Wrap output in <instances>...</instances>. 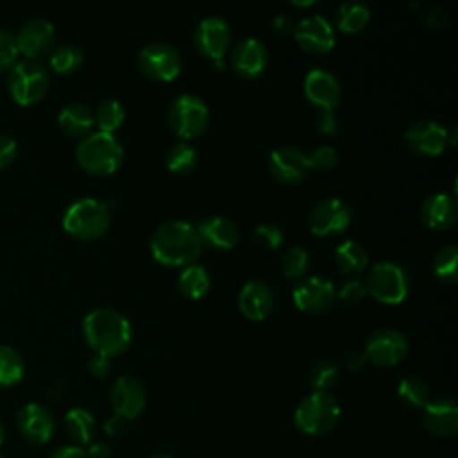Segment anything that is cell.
Masks as SVG:
<instances>
[{
	"label": "cell",
	"instance_id": "6da1fadb",
	"mask_svg": "<svg viewBox=\"0 0 458 458\" xmlns=\"http://www.w3.org/2000/svg\"><path fill=\"white\" fill-rule=\"evenodd\" d=\"M202 252L197 225L186 220H168L161 224L150 238L152 258L166 267H188Z\"/></svg>",
	"mask_w": 458,
	"mask_h": 458
},
{
	"label": "cell",
	"instance_id": "7a4b0ae2",
	"mask_svg": "<svg viewBox=\"0 0 458 458\" xmlns=\"http://www.w3.org/2000/svg\"><path fill=\"white\" fill-rule=\"evenodd\" d=\"M82 335L95 354H122L132 338L131 322L113 308H95L82 320Z\"/></svg>",
	"mask_w": 458,
	"mask_h": 458
},
{
	"label": "cell",
	"instance_id": "3957f363",
	"mask_svg": "<svg viewBox=\"0 0 458 458\" xmlns=\"http://www.w3.org/2000/svg\"><path fill=\"white\" fill-rule=\"evenodd\" d=\"M75 157L86 172L109 175L123 163V145L114 134L95 131L79 141Z\"/></svg>",
	"mask_w": 458,
	"mask_h": 458
},
{
	"label": "cell",
	"instance_id": "277c9868",
	"mask_svg": "<svg viewBox=\"0 0 458 458\" xmlns=\"http://www.w3.org/2000/svg\"><path fill=\"white\" fill-rule=\"evenodd\" d=\"M111 224V211L106 202L82 197L73 200L63 215V229L82 242H91L100 238Z\"/></svg>",
	"mask_w": 458,
	"mask_h": 458
},
{
	"label": "cell",
	"instance_id": "5b68a950",
	"mask_svg": "<svg viewBox=\"0 0 458 458\" xmlns=\"http://www.w3.org/2000/svg\"><path fill=\"white\" fill-rule=\"evenodd\" d=\"M50 86L48 70L34 59L16 61L7 73V89L20 106L39 102Z\"/></svg>",
	"mask_w": 458,
	"mask_h": 458
},
{
	"label": "cell",
	"instance_id": "8992f818",
	"mask_svg": "<svg viewBox=\"0 0 458 458\" xmlns=\"http://www.w3.org/2000/svg\"><path fill=\"white\" fill-rule=\"evenodd\" d=\"M367 293L381 304H401L410 290L406 270L394 261H377L370 267L365 277Z\"/></svg>",
	"mask_w": 458,
	"mask_h": 458
},
{
	"label": "cell",
	"instance_id": "52a82bcc",
	"mask_svg": "<svg viewBox=\"0 0 458 458\" xmlns=\"http://www.w3.org/2000/svg\"><path fill=\"white\" fill-rule=\"evenodd\" d=\"M295 426L308 435L331 431L340 419V404L329 392H311L295 410Z\"/></svg>",
	"mask_w": 458,
	"mask_h": 458
},
{
	"label": "cell",
	"instance_id": "ba28073f",
	"mask_svg": "<svg viewBox=\"0 0 458 458\" xmlns=\"http://www.w3.org/2000/svg\"><path fill=\"white\" fill-rule=\"evenodd\" d=\"M208 123L209 109L197 95L182 93L168 107V125L184 141L199 138L208 129Z\"/></svg>",
	"mask_w": 458,
	"mask_h": 458
},
{
	"label": "cell",
	"instance_id": "9c48e42d",
	"mask_svg": "<svg viewBox=\"0 0 458 458\" xmlns=\"http://www.w3.org/2000/svg\"><path fill=\"white\" fill-rule=\"evenodd\" d=\"M138 66L152 81H174L182 70V57L175 47L165 41H152L138 52Z\"/></svg>",
	"mask_w": 458,
	"mask_h": 458
},
{
	"label": "cell",
	"instance_id": "30bf717a",
	"mask_svg": "<svg viewBox=\"0 0 458 458\" xmlns=\"http://www.w3.org/2000/svg\"><path fill=\"white\" fill-rule=\"evenodd\" d=\"M363 354L377 367H394L406 358L408 340L397 329L379 327L369 335Z\"/></svg>",
	"mask_w": 458,
	"mask_h": 458
},
{
	"label": "cell",
	"instance_id": "8fae6325",
	"mask_svg": "<svg viewBox=\"0 0 458 458\" xmlns=\"http://www.w3.org/2000/svg\"><path fill=\"white\" fill-rule=\"evenodd\" d=\"M352 220L351 206L338 197H327L318 200L310 213V231L315 236H333L349 227Z\"/></svg>",
	"mask_w": 458,
	"mask_h": 458
},
{
	"label": "cell",
	"instance_id": "7c38bea8",
	"mask_svg": "<svg viewBox=\"0 0 458 458\" xmlns=\"http://www.w3.org/2000/svg\"><path fill=\"white\" fill-rule=\"evenodd\" d=\"M293 304L304 311V313H324L327 311L335 299H336V288L335 284L320 276H310L301 279L293 290H292Z\"/></svg>",
	"mask_w": 458,
	"mask_h": 458
},
{
	"label": "cell",
	"instance_id": "4fadbf2b",
	"mask_svg": "<svg viewBox=\"0 0 458 458\" xmlns=\"http://www.w3.org/2000/svg\"><path fill=\"white\" fill-rule=\"evenodd\" d=\"M193 43L204 57L222 61L231 45V27L220 16H206L195 27Z\"/></svg>",
	"mask_w": 458,
	"mask_h": 458
},
{
	"label": "cell",
	"instance_id": "5bb4252c",
	"mask_svg": "<svg viewBox=\"0 0 458 458\" xmlns=\"http://www.w3.org/2000/svg\"><path fill=\"white\" fill-rule=\"evenodd\" d=\"M297 45L310 54H326L336 43L331 21L322 14H310L297 21L292 29Z\"/></svg>",
	"mask_w": 458,
	"mask_h": 458
},
{
	"label": "cell",
	"instance_id": "9a60e30c",
	"mask_svg": "<svg viewBox=\"0 0 458 458\" xmlns=\"http://www.w3.org/2000/svg\"><path fill=\"white\" fill-rule=\"evenodd\" d=\"M404 145L417 156H438L449 145V131L435 120H419L404 131Z\"/></svg>",
	"mask_w": 458,
	"mask_h": 458
},
{
	"label": "cell",
	"instance_id": "2e32d148",
	"mask_svg": "<svg viewBox=\"0 0 458 458\" xmlns=\"http://www.w3.org/2000/svg\"><path fill=\"white\" fill-rule=\"evenodd\" d=\"M18 52L27 55V59L38 61L45 54L52 52L55 47V27L47 18H30L14 34Z\"/></svg>",
	"mask_w": 458,
	"mask_h": 458
},
{
	"label": "cell",
	"instance_id": "e0dca14e",
	"mask_svg": "<svg viewBox=\"0 0 458 458\" xmlns=\"http://www.w3.org/2000/svg\"><path fill=\"white\" fill-rule=\"evenodd\" d=\"M308 156L295 147H277L268 156V174L281 184H297L310 174Z\"/></svg>",
	"mask_w": 458,
	"mask_h": 458
},
{
	"label": "cell",
	"instance_id": "ac0fdd59",
	"mask_svg": "<svg viewBox=\"0 0 458 458\" xmlns=\"http://www.w3.org/2000/svg\"><path fill=\"white\" fill-rule=\"evenodd\" d=\"M16 426L27 442L43 445L52 438L55 422L47 406L39 403H27L16 415Z\"/></svg>",
	"mask_w": 458,
	"mask_h": 458
},
{
	"label": "cell",
	"instance_id": "d6986e66",
	"mask_svg": "<svg viewBox=\"0 0 458 458\" xmlns=\"http://www.w3.org/2000/svg\"><path fill=\"white\" fill-rule=\"evenodd\" d=\"M306 98L320 111H333L342 100V86L338 79L324 68H313L306 73L302 84Z\"/></svg>",
	"mask_w": 458,
	"mask_h": 458
},
{
	"label": "cell",
	"instance_id": "ffe728a7",
	"mask_svg": "<svg viewBox=\"0 0 458 458\" xmlns=\"http://www.w3.org/2000/svg\"><path fill=\"white\" fill-rule=\"evenodd\" d=\"M109 401L114 415L122 419H134L147 404V392L140 379L132 376H120L111 386Z\"/></svg>",
	"mask_w": 458,
	"mask_h": 458
},
{
	"label": "cell",
	"instance_id": "44dd1931",
	"mask_svg": "<svg viewBox=\"0 0 458 458\" xmlns=\"http://www.w3.org/2000/svg\"><path fill=\"white\" fill-rule=\"evenodd\" d=\"M267 64L268 50L258 38H243L231 50V66L242 77H258Z\"/></svg>",
	"mask_w": 458,
	"mask_h": 458
},
{
	"label": "cell",
	"instance_id": "7402d4cb",
	"mask_svg": "<svg viewBox=\"0 0 458 458\" xmlns=\"http://www.w3.org/2000/svg\"><path fill=\"white\" fill-rule=\"evenodd\" d=\"M238 308L249 320H263L274 308V292L261 279L247 281L238 292Z\"/></svg>",
	"mask_w": 458,
	"mask_h": 458
},
{
	"label": "cell",
	"instance_id": "603a6c76",
	"mask_svg": "<svg viewBox=\"0 0 458 458\" xmlns=\"http://www.w3.org/2000/svg\"><path fill=\"white\" fill-rule=\"evenodd\" d=\"M420 218L431 229H437V231L451 229L458 218V204L454 195L438 191L426 197L420 206Z\"/></svg>",
	"mask_w": 458,
	"mask_h": 458
},
{
	"label": "cell",
	"instance_id": "cb8c5ba5",
	"mask_svg": "<svg viewBox=\"0 0 458 458\" xmlns=\"http://www.w3.org/2000/svg\"><path fill=\"white\" fill-rule=\"evenodd\" d=\"M197 231H199L202 245H208V247L218 249V250H229L240 240V231H238L236 224L225 216L204 218L197 225Z\"/></svg>",
	"mask_w": 458,
	"mask_h": 458
},
{
	"label": "cell",
	"instance_id": "d4e9b609",
	"mask_svg": "<svg viewBox=\"0 0 458 458\" xmlns=\"http://www.w3.org/2000/svg\"><path fill=\"white\" fill-rule=\"evenodd\" d=\"M422 420L428 431L438 437L454 435L458 429V408L453 399H435L424 408Z\"/></svg>",
	"mask_w": 458,
	"mask_h": 458
},
{
	"label": "cell",
	"instance_id": "484cf974",
	"mask_svg": "<svg viewBox=\"0 0 458 458\" xmlns=\"http://www.w3.org/2000/svg\"><path fill=\"white\" fill-rule=\"evenodd\" d=\"M59 127L72 138H84L95 125L93 111L82 102L66 104L57 114Z\"/></svg>",
	"mask_w": 458,
	"mask_h": 458
},
{
	"label": "cell",
	"instance_id": "4316f807",
	"mask_svg": "<svg viewBox=\"0 0 458 458\" xmlns=\"http://www.w3.org/2000/svg\"><path fill=\"white\" fill-rule=\"evenodd\" d=\"M335 261L344 274H358L367 268L369 254L361 243L345 240L335 249Z\"/></svg>",
	"mask_w": 458,
	"mask_h": 458
},
{
	"label": "cell",
	"instance_id": "83f0119b",
	"mask_svg": "<svg viewBox=\"0 0 458 458\" xmlns=\"http://www.w3.org/2000/svg\"><path fill=\"white\" fill-rule=\"evenodd\" d=\"M336 27L345 34L360 32L370 20V9L363 2L340 4L335 14Z\"/></svg>",
	"mask_w": 458,
	"mask_h": 458
},
{
	"label": "cell",
	"instance_id": "f1b7e54d",
	"mask_svg": "<svg viewBox=\"0 0 458 458\" xmlns=\"http://www.w3.org/2000/svg\"><path fill=\"white\" fill-rule=\"evenodd\" d=\"M211 279L209 274L204 267L191 263L188 267H182V270L179 272L177 277V286L182 292V295L190 297V299H200L206 295V292L209 290Z\"/></svg>",
	"mask_w": 458,
	"mask_h": 458
},
{
	"label": "cell",
	"instance_id": "f546056e",
	"mask_svg": "<svg viewBox=\"0 0 458 458\" xmlns=\"http://www.w3.org/2000/svg\"><path fill=\"white\" fill-rule=\"evenodd\" d=\"M64 429L75 444H89L95 435V419L84 408H72L64 415Z\"/></svg>",
	"mask_w": 458,
	"mask_h": 458
},
{
	"label": "cell",
	"instance_id": "4dcf8cb0",
	"mask_svg": "<svg viewBox=\"0 0 458 458\" xmlns=\"http://www.w3.org/2000/svg\"><path fill=\"white\" fill-rule=\"evenodd\" d=\"M165 163L170 172L184 175V174H190L195 170V166L199 163V152L188 141H177L175 145H172L168 148Z\"/></svg>",
	"mask_w": 458,
	"mask_h": 458
},
{
	"label": "cell",
	"instance_id": "1f68e13d",
	"mask_svg": "<svg viewBox=\"0 0 458 458\" xmlns=\"http://www.w3.org/2000/svg\"><path fill=\"white\" fill-rule=\"evenodd\" d=\"M84 63V52L73 43H63L50 52V68L55 73H73Z\"/></svg>",
	"mask_w": 458,
	"mask_h": 458
},
{
	"label": "cell",
	"instance_id": "d6a6232c",
	"mask_svg": "<svg viewBox=\"0 0 458 458\" xmlns=\"http://www.w3.org/2000/svg\"><path fill=\"white\" fill-rule=\"evenodd\" d=\"M25 363L16 349L0 344V386H13L23 379Z\"/></svg>",
	"mask_w": 458,
	"mask_h": 458
},
{
	"label": "cell",
	"instance_id": "836d02e7",
	"mask_svg": "<svg viewBox=\"0 0 458 458\" xmlns=\"http://www.w3.org/2000/svg\"><path fill=\"white\" fill-rule=\"evenodd\" d=\"M95 114V125L100 132L114 134V131L123 123L125 120V107L116 98H106L98 104Z\"/></svg>",
	"mask_w": 458,
	"mask_h": 458
},
{
	"label": "cell",
	"instance_id": "e575fe53",
	"mask_svg": "<svg viewBox=\"0 0 458 458\" xmlns=\"http://www.w3.org/2000/svg\"><path fill=\"white\" fill-rule=\"evenodd\" d=\"M397 395L404 404L411 408H424L431 401V392L428 383L415 376H408L399 383Z\"/></svg>",
	"mask_w": 458,
	"mask_h": 458
},
{
	"label": "cell",
	"instance_id": "d590c367",
	"mask_svg": "<svg viewBox=\"0 0 458 458\" xmlns=\"http://www.w3.org/2000/svg\"><path fill=\"white\" fill-rule=\"evenodd\" d=\"M458 247L454 243H449L433 258V272L442 283H454L458 279Z\"/></svg>",
	"mask_w": 458,
	"mask_h": 458
},
{
	"label": "cell",
	"instance_id": "8d00e7d4",
	"mask_svg": "<svg viewBox=\"0 0 458 458\" xmlns=\"http://www.w3.org/2000/svg\"><path fill=\"white\" fill-rule=\"evenodd\" d=\"M283 274L290 279H301L310 270V252L304 247H290L281 258Z\"/></svg>",
	"mask_w": 458,
	"mask_h": 458
},
{
	"label": "cell",
	"instance_id": "74e56055",
	"mask_svg": "<svg viewBox=\"0 0 458 458\" xmlns=\"http://www.w3.org/2000/svg\"><path fill=\"white\" fill-rule=\"evenodd\" d=\"M340 370L336 367V363L333 361H318L310 374V385L313 388V392H327L336 381H338Z\"/></svg>",
	"mask_w": 458,
	"mask_h": 458
},
{
	"label": "cell",
	"instance_id": "f35d334b",
	"mask_svg": "<svg viewBox=\"0 0 458 458\" xmlns=\"http://www.w3.org/2000/svg\"><path fill=\"white\" fill-rule=\"evenodd\" d=\"M283 231L272 224H259L252 229V242L265 249H277L283 243Z\"/></svg>",
	"mask_w": 458,
	"mask_h": 458
},
{
	"label": "cell",
	"instance_id": "ab89813d",
	"mask_svg": "<svg viewBox=\"0 0 458 458\" xmlns=\"http://www.w3.org/2000/svg\"><path fill=\"white\" fill-rule=\"evenodd\" d=\"M306 156H308L310 168H315V170H320V172L331 170L338 163V152L331 145H320L311 154H306Z\"/></svg>",
	"mask_w": 458,
	"mask_h": 458
},
{
	"label": "cell",
	"instance_id": "60d3db41",
	"mask_svg": "<svg viewBox=\"0 0 458 458\" xmlns=\"http://www.w3.org/2000/svg\"><path fill=\"white\" fill-rule=\"evenodd\" d=\"M18 45L13 32L0 29V72L11 68L18 57Z\"/></svg>",
	"mask_w": 458,
	"mask_h": 458
},
{
	"label": "cell",
	"instance_id": "b9f144b4",
	"mask_svg": "<svg viewBox=\"0 0 458 458\" xmlns=\"http://www.w3.org/2000/svg\"><path fill=\"white\" fill-rule=\"evenodd\" d=\"M365 295H367V288H365V283L360 279L345 281L336 292V297L345 304H358L365 299Z\"/></svg>",
	"mask_w": 458,
	"mask_h": 458
},
{
	"label": "cell",
	"instance_id": "7bdbcfd3",
	"mask_svg": "<svg viewBox=\"0 0 458 458\" xmlns=\"http://www.w3.org/2000/svg\"><path fill=\"white\" fill-rule=\"evenodd\" d=\"M18 156V143L9 134H0V168L9 166Z\"/></svg>",
	"mask_w": 458,
	"mask_h": 458
},
{
	"label": "cell",
	"instance_id": "ee69618b",
	"mask_svg": "<svg viewBox=\"0 0 458 458\" xmlns=\"http://www.w3.org/2000/svg\"><path fill=\"white\" fill-rule=\"evenodd\" d=\"M315 127L320 134L324 136H331L336 132L338 129V120L336 116L333 114V111H320L315 118Z\"/></svg>",
	"mask_w": 458,
	"mask_h": 458
},
{
	"label": "cell",
	"instance_id": "f6af8a7d",
	"mask_svg": "<svg viewBox=\"0 0 458 458\" xmlns=\"http://www.w3.org/2000/svg\"><path fill=\"white\" fill-rule=\"evenodd\" d=\"M88 369L95 377H106L111 372V361L106 356L93 354L88 361Z\"/></svg>",
	"mask_w": 458,
	"mask_h": 458
},
{
	"label": "cell",
	"instance_id": "bcb514c9",
	"mask_svg": "<svg viewBox=\"0 0 458 458\" xmlns=\"http://www.w3.org/2000/svg\"><path fill=\"white\" fill-rule=\"evenodd\" d=\"M50 458H88V454L79 445H64L57 449Z\"/></svg>",
	"mask_w": 458,
	"mask_h": 458
},
{
	"label": "cell",
	"instance_id": "7dc6e473",
	"mask_svg": "<svg viewBox=\"0 0 458 458\" xmlns=\"http://www.w3.org/2000/svg\"><path fill=\"white\" fill-rule=\"evenodd\" d=\"M123 429V419L118 417V415H113L111 419L106 420L104 424V431L109 435V437H118Z\"/></svg>",
	"mask_w": 458,
	"mask_h": 458
},
{
	"label": "cell",
	"instance_id": "c3c4849f",
	"mask_svg": "<svg viewBox=\"0 0 458 458\" xmlns=\"http://www.w3.org/2000/svg\"><path fill=\"white\" fill-rule=\"evenodd\" d=\"M88 458H109L111 456V447L106 442H97L86 451Z\"/></svg>",
	"mask_w": 458,
	"mask_h": 458
},
{
	"label": "cell",
	"instance_id": "681fc988",
	"mask_svg": "<svg viewBox=\"0 0 458 458\" xmlns=\"http://www.w3.org/2000/svg\"><path fill=\"white\" fill-rule=\"evenodd\" d=\"M365 361H367V360H365V354H363V352H352V354L349 356V360H347V367H349L351 370H358V369L363 367Z\"/></svg>",
	"mask_w": 458,
	"mask_h": 458
},
{
	"label": "cell",
	"instance_id": "f907efd6",
	"mask_svg": "<svg viewBox=\"0 0 458 458\" xmlns=\"http://www.w3.org/2000/svg\"><path fill=\"white\" fill-rule=\"evenodd\" d=\"M317 2L315 0H310V2H293V5H301V7H310V5H315Z\"/></svg>",
	"mask_w": 458,
	"mask_h": 458
},
{
	"label": "cell",
	"instance_id": "816d5d0a",
	"mask_svg": "<svg viewBox=\"0 0 458 458\" xmlns=\"http://www.w3.org/2000/svg\"><path fill=\"white\" fill-rule=\"evenodd\" d=\"M4 437H5V429H4V426L0 424V445H2V442H4Z\"/></svg>",
	"mask_w": 458,
	"mask_h": 458
},
{
	"label": "cell",
	"instance_id": "f5cc1de1",
	"mask_svg": "<svg viewBox=\"0 0 458 458\" xmlns=\"http://www.w3.org/2000/svg\"><path fill=\"white\" fill-rule=\"evenodd\" d=\"M150 458H170V456H165V454H154V456H150Z\"/></svg>",
	"mask_w": 458,
	"mask_h": 458
},
{
	"label": "cell",
	"instance_id": "db71d44e",
	"mask_svg": "<svg viewBox=\"0 0 458 458\" xmlns=\"http://www.w3.org/2000/svg\"><path fill=\"white\" fill-rule=\"evenodd\" d=\"M0 458H4V456H0Z\"/></svg>",
	"mask_w": 458,
	"mask_h": 458
}]
</instances>
